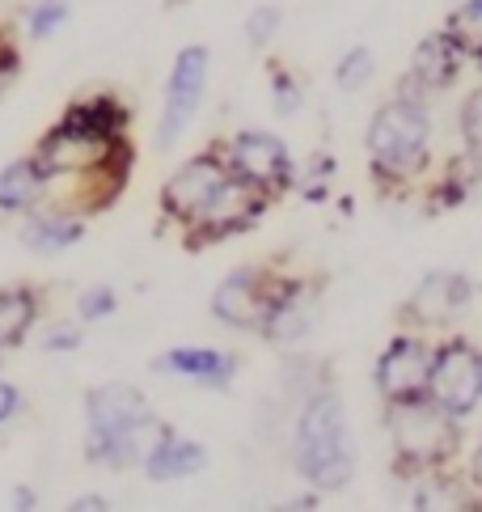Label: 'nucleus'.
I'll return each mask as SVG.
<instances>
[{
  "instance_id": "obj_14",
  "label": "nucleus",
  "mask_w": 482,
  "mask_h": 512,
  "mask_svg": "<svg viewBox=\"0 0 482 512\" xmlns=\"http://www.w3.org/2000/svg\"><path fill=\"white\" fill-rule=\"evenodd\" d=\"M153 373H174V377H187L199 381V386H229L233 373H237V356L220 352V347H170L153 360Z\"/></svg>"
},
{
  "instance_id": "obj_10",
  "label": "nucleus",
  "mask_w": 482,
  "mask_h": 512,
  "mask_svg": "<svg viewBox=\"0 0 482 512\" xmlns=\"http://www.w3.org/2000/svg\"><path fill=\"white\" fill-rule=\"evenodd\" d=\"M432 352L436 347L423 339V335H398L394 343L381 352L377 360V390L389 402H411V398H428V386H432Z\"/></svg>"
},
{
  "instance_id": "obj_5",
  "label": "nucleus",
  "mask_w": 482,
  "mask_h": 512,
  "mask_svg": "<svg viewBox=\"0 0 482 512\" xmlns=\"http://www.w3.org/2000/svg\"><path fill=\"white\" fill-rule=\"evenodd\" d=\"M267 204H271L267 191H258L254 182H246L241 174H229L216 187V195L208 199V204H203L187 225H182L187 229V246L203 250V246L225 242V237H233V233H250L258 221H263Z\"/></svg>"
},
{
  "instance_id": "obj_15",
  "label": "nucleus",
  "mask_w": 482,
  "mask_h": 512,
  "mask_svg": "<svg viewBox=\"0 0 482 512\" xmlns=\"http://www.w3.org/2000/svg\"><path fill=\"white\" fill-rule=\"evenodd\" d=\"M466 51H461V43L453 39L449 30H436L428 34L419 47H415V56H411V77L428 89V94H440V89H449L457 81V72L466 68Z\"/></svg>"
},
{
  "instance_id": "obj_20",
  "label": "nucleus",
  "mask_w": 482,
  "mask_h": 512,
  "mask_svg": "<svg viewBox=\"0 0 482 512\" xmlns=\"http://www.w3.org/2000/svg\"><path fill=\"white\" fill-rule=\"evenodd\" d=\"M64 123L81 127V132H94V136H110L119 140L127 132V106L110 94H98V98H85V102H72L64 111Z\"/></svg>"
},
{
  "instance_id": "obj_31",
  "label": "nucleus",
  "mask_w": 482,
  "mask_h": 512,
  "mask_svg": "<svg viewBox=\"0 0 482 512\" xmlns=\"http://www.w3.org/2000/svg\"><path fill=\"white\" fill-rule=\"evenodd\" d=\"M470 483L482 487V441H478V449H474V457H470Z\"/></svg>"
},
{
  "instance_id": "obj_28",
  "label": "nucleus",
  "mask_w": 482,
  "mask_h": 512,
  "mask_svg": "<svg viewBox=\"0 0 482 512\" xmlns=\"http://www.w3.org/2000/svg\"><path fill=\"white\" fill-rule=\"evenodd\" d=\"M81 331L77 326H51V335H43L39 339V347L43 352H72V347H81Z\"/></svg>"
},
{
  "instance_id": "obj_3",
  "label": "nucleus",
  "mask_w": 482,
  "mask_h": 512,
  "mask_svg": "<svg viewBox=\"0 0 482 512\" xmlns=\"http://www.w3.org/2000/svg\"><path fill=\"white\" fill-rule=\"evenodd\" d=\"M368 166L373 178L385 187H406L415 174L428 170V153H432V115L428 102L415 98H394L368 119Z\"/></svg>"
},
{
  "instance_id": "obj_17",
  "label": "nucleus",
  "mask_w": 482,
  "mask_h": 512,
  "mask_svg": "<svg viewBox=\"0 0 482 512\" xmlns=\"http://www.w3.org/2000/svg\"><path fill=\"white\" fill-rule=\"evenodd\" d=\"M81 237H85V216H72V212H60V208L34 212L22 225V242L30 250H39V254L68 250V246H77Z\"/></svg>"
},
{
  "instance_id": "obj_34",
  "label": "nucleus",
  "mask_w": 482,
  "mask_h": 512,
  "mask_svg": "<svg viewBox=\"0 0 482 512\" xmlns=\"http://www.w3.org/2000/svg\"><path fill=\"white\" fill-rule=\"evenodd\" d=\"M478 64H482V60H478Z\"/></svg>"
},
{
  "instance_id": "obj_24",
  "label": "nucleus",
  "mask_w": 482,
  "mask_h": 512,
  "mask_svg": "<svg viewBox=\"0 0 482 512\" xmlns=\"http://www.w3.org/2000/svg\"><path fill=\"white\" fill-rule=\"evenodd\" d=\"M64 22H68V0H39V5L26 13V30L34 39H51Z\"/></svg>"
},
{
  "instance_id": "obj_13",
  "label": "nucleus",
  "mask_w": 482,
  "mask_h": 512,
  "mask_svg": "<svg viewBox=\"0 0 482 512\" xmlns=\"http://www.w3.org/2000/svg\"><path fill=\"white\" fill-rule=\"evenodd\" d=\"M140 462H144V474L153 483H178V479H191V474H199L208 466V449L199 441H191V436L174 432V428H161L153 436V445L144 449Z\"/></svg>"
},
{
  "instance_id": "obj_6",
  "label": "nucleus",
  "mask_w": 482,
  "mask_h": 512,
  "mask_svg": "<svg viewBox=\"0 0 482 512\" xmlns=\"http://www.w3.org/2000/svg\"><path fill=\"white\" fill-rule=\"evenodd\" d=\"M292 280L296 276H288V271H275V267L229 271V276L220 280L216 292H212V314L225 326H237V331H263L275 301L284 297Z\"/></svg>"
},
{
  "instance_id": "obj_4",
  "label": "nucleus",
  "mask_w": 482,
  "mask_h": 512,
  "mask_svg": "<svg viewBox=\"0 0 482 512\" xmlns=\"http://www.w3.org/2000/svg\"><path fill=\"white\" fill-rule=\"evenodd\" d=\"M385 424H389V445H394L398 474L428 479V474H440L449 466L461 449V419L436 407L432 398L389 402Z\"/></svg>"
},
{
  "instance_id": "obj_32",
  "label": "nucleus",
  "mask_w": 482,
  "mask_h": 512,
  "mask_svg": "<svg viewBox=\"0 0 482 512\" xmlns=\"http://www.w3.org/2000/svg\"><path fill=\"white\" fill-rule=\"evenodd\" d=\"M13 508H39V496H34L30 487H22L17 491V500H13Z\"/></svg>"
},
{
  "instance_id": "obj_22",
  "label": "nucleus",
  "mask_w": 482,
  "mask_h": 512,
  "mask_svg": "<svg viewBox=\"0 0 482 512\" xmlns=\"http://www.w3.org/2000/svg\"><path fill=\"white\" fill-rule=\"evenodd\" d=\"M267 81H271V111L280 115V119H292V115L305 106L301 81H296L284 64H271V68H267Z\"/></svg>"
},
{
  "instance_id": "obj_27",
  "label": "nucleus",
  "mask_w": 482,
  "mask_h": 512,
  "mask_svg": "<svg viewBox=\"0 0 482 512\" xmlns=\"http://www.w3.org/2000/svg\"><path fill=\"white\" fill-rule=\"evenodd\" d=\"M119 309V297H115V288H89L85 297L77 301V314H81V322H102V318H110Z\"/></svg>"
},
{
  "instance_id": "obj_21",
  "label": "nucleus",
  "mask_w": 482,
  "mask_h": 512,
  "mask_svg": "<svg viewBox=\"0 0 482 512\" xmlns=\"http://www.w3.org/2000/svg\"><path fill=\"white\" fill-rule=\"evenodd\" d=\"M444 30L461 43V51H466L470 60H482V0H466V5H457L449 13V22H444Z\"/></svg>"
},
{
  "instance_id": "obj_33",
  "label": "nucleus",
  "mask_w": 482,
  "mask_h": 512,
  "mask_svg": "<svg viewBox=\"0 0 482 512\" xmlns=\"http://www.w3.org/2000/svg\"><path fill=\"white\" fill-rule=\"evenodd\" d=\"M165 5H191V0H165Z\"/></svg>"
},
{
  "instance_id": "obj_16",
  "label": "nucleus",
  "mask_w": 482,
  "mask_h": 512,
  "mask_svg": "<svg viewBox=\"0 0 482 512\" xmlns=\"http://www.w3.org/2000/svg\"><path fill=\"white\" fill-rule=\"evenodd\" d=\"M313 322H318V297H313L309 280L296 276V280L288 284L284 297L275 301L271 318H267V326H263V335H267L271 343H301V339L313 331Z\"/></svg>"
},
{
  "instance_id": "obj_9",
  "label": "nucleus",
  "mask_w": 482,
  "mask_h": 512,
  "mask_svg": "<svg viewBox=\"0 0 482 512\" xmlns=\"http://www.w3.org/2000/svg\"><path fill=\"white\" fill-rule=\"evenodd\" d=\"M220 153H225L233 174L254 182V187L267 191L271 199L284 195L296 182V161L288 153V144L275 132H237V136L225 140V149Z\"/></svg>"
},
{
  "instance_id": "obj_11",
  "label": "nucleus",
  "mask_w": 482,
  "mask_h": 512,
  "mask_svg": "<svg viewBox=\"0 0 482 512\" xmlns=\"http://www.w3.org/2000/svg\"><path fill=\"white\" fill-rule=\"evenodd\" d=\"M229 174L233 170H229V161H225V153H220V149L195 153L187 166H178L170 178H165V187H161V216H165V221L187 225L191 216L216 195V187Z\"/></svg>"
},
{
  "instance_id": "obj_1",
  "label": "nucleus",
  "mask_w": 482,
  "mask_h": 512,
  "mask_svg": "<svg viewBox=\"0 0 482 512\" xmlns=\"http://www.w3.org/2000/svg\"><path fill=\"white\" fill-rule=\"evenodd\" d=\"M85 457L98 466H132L161 432L153 407L127 381H106L85 394Z\"/></svg>"
},
{
  "instance_id": "obj_7",
  "label": "nucleus",
  "mask_w": 482,
  "mask_h": 512,
  "mask_svg": "<svg viewBox=\"0 0 482 512\" xmlns=\"http://www.w3.org/2000/svg\"><path fill=\"white\" fill-rule=\"evenodd\" d=\"M428 398L449 415L466 419L482 407V347L466 335H449L432 352V386Z\"/></svg>"
},
{
  "instance_id": "obj_25",
  "label": "nucleus",
  "mask_w": 482,
  "mask_h": 512,
  "mask_svg": "<svg viewBox=\"0 0 482 512\" xmlns=\"http://www.w3.org/2000/svg\"><path fill=\"white\" fill-rule=\"evenodd\" d=\"M280 22H284V9L280 5H258L246 17V39H250V47H267L275 34H280Z\"/></svg>"
},
{
  "instance_id": "obj_12",
  "label": "nucleus",
  "mask_w": 482,
  "mask_h": 512,
  "mask_svg": "<svg viewBox=\"0 0 482 512\" xmlns=\"http://www.w3.org/2000/svg\"><path fill=\"white\" fill-rule=\"evenodd\" d=\"M470 301H474V284L461 271H432V276L419 280L402 314L415 326H423V331H436V326H453L470 309Z\"/></svg>"
},
{
  "instance_id": "obj_23",
  "label": "nucleus",
  "mask_w": 482,
  "mask_h": 512,
  "mask_svg": "<svg viewBox=\"0 0 482 512\" xmlns=\"http://www.w3.org/2000/svg\"><path fill=\"white\" fill-rule=\"evenodd\" d=\"M373 68H377L373 51H368V47H351L347 56L339 60V68H335V81H339L343 89H364L368 77H373Z\"/></svg>"
},
{
  "instance_id": "obj_18",
  "label": "nucleus",
  "mask_w": 482,
  "mask_h": 512,
  "mask_svg": "<svg viewBox=\"0 0 482 512\" xmlns=\"http://www.w3.org/2000/svg\"><path fill=\"white\" fill-rule=\"evenodd\" d=\"M43 195L47 182L34 157H17L0 170V212H30L34 204H43Z\"/></svg>"
},
{
  "instance_id": "obj_19",
  "label": "nucleus",
  "mask_w": 482,
  "mask_h": 512,
  "mask_svg": "<svg viewBox=\"0 0 482 512\" xmlns=\"http://www.w3.org/2000/svg\"><path fill=\"white\" fill-rule=\"evenodd\" d=\"M34 322H39V292L26 288V284L0 288V352L26 343Z\"/></svg>"
},
{
  "instance_id": "obj_30",
  "label": "nucleus",
  "mask_w": 482,
  "mask_h": 512,
  "mask_svg": "<svg viewBox=\"0 0 482 512\" xmlns=\"http://www.w3.org/2000/svg\"><path fill=\"white\" fill-rule=\"evenodd\" d=\"M110 500L106 496H81V500H72V512H106Z\"/></svg>"
},
{
  "instance_id": "obj_2",
  "label": "nucleus",
  "mask_w": 482,
  "mask_h": 512,
  "mask_svg": "<svg viewBox=\"0 0 482 512\" xmlns=\"http://www.w3.org/2000/svg\"><path fill=\"white\" fill-rule=\"evenodd\" d=\"M292 466L318 491H343L351 483V474H356V449H351L347 411L330 390L305 394L301 411H296Z\"/></svg>"
},
{
  "instance_id": "obj_29",
  "label": "nucleus",
  "mask_w": 482,
  "mask_h": 512,
  "mask_svg": "<svg viewBox=\"0 0 482 512\" xmlns=\"http://www.w3.org/2000/svg\"><path fill=\"white\" fill-rule=\"evenodd\" d=\"M17 407H22V390L9 386V381H0V424H9L17 415Z\"/></svg>"
},
{
  "instance_id": "obj_26",
  "label": "nucleus",
  "mask_w": 482,
  "mask_h": 512,
  "mask_svg": "<svg viewBox=\"0 0 482 512\" xmlns=\"http://www.w3.org/2000/svg\"><path fill=\"white\" fill-rule=\"evenodd\" d=\"M461 140H466V153L482 161V89L461 102Z\"/></svg>"
},
{
  "instance_id": "obj_8",
  "label": "nucleus",
  "mask_w": 482,
  "mask_h": 512,
  "mask_svg": "<svg viewBox=\"0 0 482 512\" xmlns=\"http://www.w3.org/2000/svg\"><path fill=\"white\" fill-rule=\"evenodd\" d=\"M208 47L203 43H187L174 56L170 81H165V102H161V123H157V149H174L182 140V132L191 127V119L199 115L203 89H208Z\"/></svg>"
}]
</instances>
